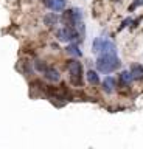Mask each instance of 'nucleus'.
<instances>
[{
    "mask_svg": "<svg viewBox=\"0 0 143 149\" xmlns=\"http://www.w3.org/2000/svg\"><path fill=\"white\" fill-rule=\"evenodd\" d=\"M120 59L117 54H101L96 59V68L101 73H112L120 68Z\"/></svg>",
    "mask_w": 143,
    "mask_h": 149,
    "instance_id": "obj_1",
    "label": "nucleus"
},
{
    "mask_svg": "<svg viewBox=\"0 0 143 149\" xmlns=\"http://www.w3.org/2000/svg\"><path fill=\"white\" fill-rule=\"evenodd\" d=\"M93 53L96 54H117V48H115V44L110 42L109 39H104V37H98V39L93 40Z\"/></svg>",
    "mask_w": 143,
    "mask_h": 149,
    "instance_id": "obj_2",
    "label": "nucleus"
},
{
    "mask_svg": "<svg viewBox=\"0 0 143 149\" xmlns=\"http://www.w3.org/2000/svg\"><path fill=\"white\" fill-rule=\"evenodd\" d=\"M56 36H58V40L61 42H72L75 37H78V33L72 26H64L61 30H58Z\"/></svg>",
    "mask_w": 143,
    "mask_h": 149,
    "instance_id": "obj_3",
    "label": "nucleus"
},
{
    "mask_svg": "<svg viewBox=\"0 0 143 149\" xmlns=\"http://www.w3.org/2000/svg\"><path fill=\"white\" fill-rule=\"evenodd\" d=\"M68 72H70V76H72L73 82H80L81 74H82V68H81V64L78 62L76 59L68 61Z\"/></svg>",
    "mask_w": 143,
    "mask_h": 149,
    "instance_id": "obj_4",
    "label": "nucleus"
},
{
    "mask_svg": "<svg viewBox=\"0 0 143 149\" xmlns=\"http://www.w3.org/2000/svg\"><path fill=\"white\" fill-rule=\"evenodd\" d=\"M45 6L53 11H62L66 8V0H44Z\"/></svg>",
    "mask_w": 143,
    "mask_h": 149,
    "instance_id": "obj_5",
    "label": "nucleus"
},
{
    "mask_svg": "<svg viewBox=\"0 0 143 149\" xmlns=\"http://www.w3.org/2000/svg\"><path fill=\"white\" fill-rule=\"evenodd\" d=\"M44 74H45V78H47L48 81H52V82H59L61 81V74H59V72L56 68L47 67L44 70Z\"/></svg>",
    "mask_w": 143,
    "mask_h": 149,
    "instance_id": "obj_6",
    "label": "nucleus"
},
{
    "mask_svg": "<svg viewBox=\"0 0 143 149\" xmlns=\"http://www.w3.org/2000/svg\"><path fill=\"white\" fill-rule=\"evenodd\" d=\"M129 72H131V74H132V79H135V81H140V79H143V65L134 64Z\"/></svg>",
    "mask_w": 143,
    "mask_h": 149,
    "instance_id": "obj_7",
    "label": "nucleus"
},
{
    "mask_svg": "<svg viewBox=\"0 0 143 149\" xmlns=\"http://www.w3.org/2000/svg\"><path fill=\"white\" fill-rule=\"evenodd\" d=\"M114 87H115V79L112 76H107L103 81V90L106 93H110V92H114Z\"/></svg>",
    "mask_w": 143,
    "mask_h": 149,
    "instance_id": "obj_8",
    "label": "nucleus"
},
{
    "mask_svg": "<svg viewBox=\"0 0 143 149\" xmlns=\"http://www.w3.org/2000/svg\"><path fill=\"white\" fill-rule=\"evenodd\" d=\"M120 81H121L123 86H129L134 79H132V74L131 72H128V70H123L121 73H120Z\"/></svg>",
    "mask_w": 143,
    "mask_h": 149,
    "instance_id": "obj_9",
    "label": "nucleus"
},
{
    "mask_svg": "<svg viewBox=\"0 0 143 149\" xmlns=\"http://www.w3.org/2000/svg\"><path fill=\"white\" fill-rule=\"evenodd\" d=\"M86 78H87V81H89L90 84H93V86H96V84L100 82V74L95 72V70H89L86 74Z\"/></svg>",
    "mask_w": 143,
    "mask_h": 149,
    "instance_id": "obj_10",
    "label": "nucleus"
},
{
    "mask_svg": "<svg viewBox=\"0 0 143 149\" xmlns=\"http://www.w3.org/2000/svg\"><path fill=\"white\" fill-rule=\"evenodd\" d=\"M67 53L72 54V56H76V58H80V56L82 54L81 50H80V47H78L76 44H70V45H68L67 47Z\"/></svg>",
    "mask_w": 143,
    "mask_h": 149,
    "instance_id": "obj_11",
    "label": "nucleus"
},
{
    "mask_svg": "<svg viewBox=\"0 0 143 149\" xmlns=\"http://www.w3.org/2000/svg\"><path fill=\"white\" fill-rule=\"evenodd\" d=\"M56 22H58V16H56V14H53V13H48L47 16L44 17V23H45V25H48V26L54 25Z\"/></svg>",
    "mask_w": 143,
    "mask_h": 149,
    "instance_id": "obj_12",
    "label": "nucleus"
},
{
    "mask_svg": "<svg viewBox=\"0 0 143 149\" xmlns=\"http://www.w3.org/2000/svg\"><path fill=\"white\" fill-rule=\"evenodd\" d=\"M138 6H143V0H134V2L129 5V11H134L135 8Z\"/></svg>",
    "mask_w": 143,
    "mask_h": 149,
    "instance_id": "obj_13",
    "label": "nucleus"
},
{
    "mask_svg": "<svg viewBox=\"0 0 143 149\" xmlns=\"http://www.w3.org/2000/svg\"><path fill=\"white\" fill-rule=\"evenodd\" d=\"M36 68H38L39 72H44V70L47 68V67H45V65H44L42 62H36Z\"/></svg>",
    "mask_w": 143,
    "mask_h": 149,
    "instance_id": "obj_14",
    "label": "nucleus"
},
{
    "mask_svg": "<svg viewBox=\"0 0 143 149\" xmlns=\"http://www.w3.org/2000/svg\"><path fill=\"white\" fill-rule=\"evenodd\" d=\"M128 23H131V19H126V20H124V22L121 23V26H120V30H123L124 26H128Z\"/></svg>",
    "mask_w": 143,
    "mask_h": 149,
    "instance_id": "obj_15",
    "label": "nucleus"
}]
</instances>
